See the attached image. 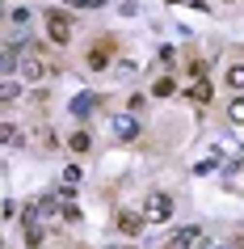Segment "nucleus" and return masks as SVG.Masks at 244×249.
<instances>
[{
  "label": "nucleus",
  "instance_id": "5",
  "mask_svg": "<svg viewBox=\"0 0 244 249\" xmlns=\"http://www.w3.org/2000/svg\"><path fill=\"white\" fill-rule=\"evenodd\" d=\"M17 72H21V80H42L51 68H47V59H42V55H34V51L26 47V51H21V64H17Z\"/></svg>",
  "mask_w": 244,
  "mask_h": 249
},
{
  "label": "nucleus",
  "instance_id": "3",
  "mask_svg": "<svg viewBox=\"0 0 244 249\" xmlns=\"http://www.w3.org/2000/svg\"><path fill=\"white\" fill-rule=\"evenodd\" d=\"M114 47H118L114 38H97V42L89 47V59H84V64H89L93 72H105V68L114 64Z\"/></svg>",
  "mask_w": 244,
  "mask_h": 249
},
{
  "label": "nucleus",
  "instance_id": "9",
  "mask_svg": "<svg viewBox=\"0 0 244 249\" xmlns=\"http://www.w3.org/2000/svg\"><path fill=\"white\" fill-rule=\"evenodd\" d=\"M67 148H72V152H89V148H93L89 131H72V135H67Z\"/></svg>",
  "mask_w": 244,
  "mask_h": 249
},
{
  "label": "nucleus",
  "instance_id": "1",
  "mask_svg": "<svg viewBox=\"0 0 244 249\" xmlns=\"http://www.w3.org/2000/svg\"><path fill=\"white\" fill-rule=\"evenodd\" d=\"M173 195H164V190H152V195L143 198V215H147V224H168L173 220Z\"/></svg>",
  "mask_w": 244,
  "mask_h": 249
},
{
  "label": "nucleus",
  "instance_id": "7",
  "mask_svg": "<svg viewBox=\"0 0 244 249\" xmlns=\"http://www.w3.org/2000/svg\"><path fill=\"white\" fill-rule=\"evenodd\" d=\"M185 93H190V102L194 106H206V102H211V93H215V89H211V80H194V85H190V89H185Z\"/></svg>",
  "mask_w": 244,
  "mask_h": 249
},
{
  "label": "nucleus",
  "instance_id": "13",
  "mask_svg": "<svg viewBox=\"0 0 244 249\" xmlns=\"http://www.w3.org/2000/svg\"><path fill=\"white\" fill-rule=\"evenodd\" d=\"M228 118L244 127V97H231V106H228Z\"/></svg>",
  "mask_w": 244,
  "mask_h": 249
},
{
  "label": "nucleus",
  "instance_id": "18",
  "mask_svg": "<svg viewBox=\"0 0 244 249\" xmlns=\"http://www.w3.org/2000/svg\"><path fill=\"white\" fill-rule=\"evenodd\" d=\"M59 215H64V220H67V224H80V211H76V207H72V203H64V211H59Z\"/></svg>",
  "mask_w": 244,
  "mask_h": 249
},
{
  "label": "nucleus",
  "instance_id": "16",
  "mask_svg": "<svg viewBox=\"0 0 244 249\" xmlns=\"http://www.w3.org/2000/svg\"><path fill=\"white\" fill-rule=\"evenodd\" d=\"M26 245H42V228H38V224H30V228H26Z\"/></svg>",
  "mask_w": 244,
  "mask_h": 249
},
{
  "label": "nucleus",
  "instance_id": "15",
  "mask_svg": "<svg viewBox=\"0 0 244 249\" xmlns=\"http://www.w3.org/2000/svg\"><path fill=\"white\" fill-rule=\"evenodd\" d=\"M21 97V85L17 80H4V102H17Z\"/></svg>",
  "mask_w": 244,
  "mask_h": 249
},
{
  "label": "nucleus",
  "instance_id": "4",
  "mask_svg": "<svg viewBox=\"0 0 244 249\" xmlns=\"http://www.w3.org/2000/svg\"><path fill=\"white\" fill-rule=\"evenodd\" d=\"M114 228H118L122 236H139L143 228H147V215H143V211H135V207H122V211L114 215Z\"/></svg>",
  "mask_w": 244,
  "mask_h": 249
},
{
  "label": "nucleus",
  "instance_id": "19",
  "mask_svg": "<svg viewBox=\"0 0 244 249\" xmlns=\"http://www.w3.org/2000/svg\"><path fill=\"white\" fill-rule=\"evenodd\" d=\"M72 9H101V0H67Z\"/></svg>",
  "mask_w": 244,
  "mask_h": 249
},
{
  "label": "nucleus",
  "instance_id": "6",
  "mask_svg": "<svg viewBox=\"0 0 244 249\" xmlns=\"http://www.w3.org/2000/svg\"><path fill=\"white\" fill-rule=\"evenodd\" d=\"M198 236H202V228H198V224H190V228H177V232L168 236L160 249H190V245H198Z\"/></svg>",
  "mask_w": 244,
  "mask_h": 249
},
{
  "label": "nucleus",
  "instance_id": "22",
  "mask_svg": "<svg viewBox=\"0 0 244 249\" xmlns=\"http://www.w3.org/2000/svg\"><path fill=\"white\" fill-rule=\"evenodd\" d=\"M168 4H177V0H168Z\"/></svg>",
  "mask_w": 244,
  "mask_h": 249
},
{
  "label": "nucleus",
  "instance_id": "14",
  "mask_svg": "<svg viewBox=\"0 0 244 249\" xmlns=\"http://www.w3.org/2000/svg\"><path fill=\"white\" fill-rule=\"evenodd\" d=\"M89 106H93V93H80L76 102H72V114H89Z\"/></svg>",
  "mask_w": 244,
  "mask_h": 249
},
{
  "label": "nucleus",
  "instance_id": "12",
  "mask_svg": "<svg viewBox=\"0 0 244 249\" xmlns=\"http://www.w3.org/2000/svg\"><path fill=\"white\" fill-rule=\"evenodd\" d=\"M173 93H177V85H173L168 76H160V80L152 85V97H173Z\"/></svg>",
  "mask_w": 244,
  "mask_h": 249
},
{
  "label": "nucleus",
  "instance_id": "10",
  "mask_svg": "<svg viewBox=\"0 0 244 249\" xmlns=\"http://www.w3.org/2000/svg\"><path fill=\"white\" fill-rule=\"evenodd\" d=\"M228 89H244V64H228Z\"/></svg>",
  "mask_w": 244,
  "mask_h": 249
},
{
  "label": "nucleus",
  "instance_id": "8",
  "mask_svg": "<svg viewBox=\"0 0 244 249\" xmlns=\"http://www.w3.org/2000/svg\"><path fill=\"white\" fill-rule=\"evenodd\" d=\"M114 135H118V140H135V135H139V123H135L130 114H122V118H118V127H114Z\"/></svg>",
  "mask_w": 244,
  "mask_h": 249
},
{
  "label": "nucleus",
  "instance_id": "2",
  "mask_svg": "<svg viewBox=\"0 0 244 249\" xmlns=\"http://www.w3.org/2000/svg\"><path fill=\"white\" fill-rule=\"evenodd\" d=\"M47 30H51L55 47H67V42H72V17H67L64 9H51V13H47Z\"/></svg>",
  "mask_w": 244,
  "mask_h": 249
},
{
  "label": "nucleus",
  "instance_id": "20",
  "mask_svg": "<svg viewBox=\"0 0 244 249\" xmlns=\"http://www.w3.org/2000/svg\"><path fill=\"white\" fill-rule=\"evenodd\" d=\"M231 249H244V236H231Z\"/></svg>",
  "mask_w": 244,
  "mask_h": 249
},
{
  "label": "nucleus",
  "instance_id": "17",
  "mask_svg": "<svg viewBox=\"0 0 244 249\" xmlns=\"http://www.w3.org/2000/svg\"><path fill=\"white\" fill-rule=\"evenodd\" d=\"M173 59H177V51H173V47H164V51H160V68L168 72V68H173Z\"/></svg>",
  "mask_w": 244,
  "mask_h": 249
},
{
  "label": "nucleus",
  "instance_id": "21",
  "mask_svg": "<svg viewBox=\"0 0 244 249\" xmlns=\"http://www.w3.org/2000/svg\"><path fill=\"white\" fill-rule=\"evenodd\" d=\"M114 249H135V245H114Z\"/></svg>",
  "mask_w": 244,
  "mask_h": 249
},
{
  "label": "nucleus",
  "instance_id": "11",
  "mask_svg": "<svg viewBox=\"0 0 244 249\" xmlns=\"http://www.w3.org/2000/svg\"><path fill=\"white\" fill-rule=\"evenodd\" d=\"M0 140H4L9 148H17V144H21V131H17V123H4V127H0Z\"/></svg>",
  "mask_w": 244,
  "mask_h": 249
}]
</instances>
